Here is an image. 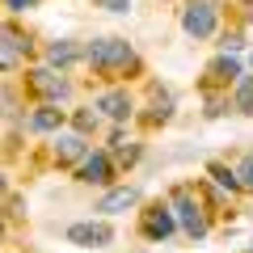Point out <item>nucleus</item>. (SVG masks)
I'll use <instances>...</instances> for the list:
<instances>
[{
	"mask_svg": "<svg viewBox=\"0 0 253 253\" xmlns=\"http://www.w3.org/2000/svg\"><path fill=\"white\" fill-rule=\"evenodd\" d=\"M38 0H4V9L9 13H26V9H34Z\"/></svg>",
	"mask_w": 253,
	"mask_h": 253,
	"instance_id": "obj_20",
	"label": "nucleus"
},
{
	"mask_svg": "<svg viewBox=\"0 0 253 253\" xmlns=\"http://www.w3.org/2000/svg\"><path fill=\"white\" fill-rule=\"evenodd\" d=\"M76 131H81V135L97 131V114H93V110H81V114H76Z\"/></svg>",
	"mask_w": 253,
	"mask_h": 253,
	"instance_id": "obj_18",
	"label": "nucleus"
},
{
	"mask_svg": "<svg viewBox=\"0 0 253 253\" xmlns=\"http://www.w3.org/2000/svg\"><path fill=\"white\" fill-rule=\"evenodd\" d=\"M236 110L253 114V76H236Z\"/></svg>",
	"mask_w": 253,
	"mask_h": 253,
	"instance_id": "obj_15",
	"label": "nucleus"
},
{
	"mask_svg": "<svg viewBox=\"0 0 253 253\" xmlns=\"http://www.w3.org/2000/svg\"><path fill=\"white\" fill-rule=\"evenodd\" d=\"M139 228H144L148 241H165V236L173 232V207L169 203H152V207L144 211V219H139Z\"/></svg>",
	"mask_w": 253,
	"mask_h": 253,
	"instance_id": "obj_4",
	"label": "nucleus"
},
{
	"mask_svg": "<svg viewBox=\"0 0 253 253\" xmlns=\"http://www.w3.org/2000/svg\"><path fill=\"white\" fill-rule=\"evenodd\" d=\"M93 106L101 110V114H110L114 123H123V118H131V97H126L123 89H110V93H101Z\"/></svg>",
	"mask_w": 253,
	"mask_h": 253,
	"instance_id": "obj_9",
	"label": "nucleus"
},
{
	"mask_svg": "<svg viewBox=\"0 0 253 253\" xmlns=\"http://www.w3.org/2000/svg\"><path fill=\"white\" fill-rule=\"evenodd\" d=\"M169 207H173V215L181 219V228H186L190 236H207V228H211L207 224V211H203V203L194 199V190H190V186L173 190V203H169Z\"/></svg>",
	"mask_w": 253,
	"mask_h": 253,
	"instance_id": "obj_2",
	"label": "nucleus"
},
{
	"mask_svg": "<svg viewBox=\"0 0 253 253\" xmlns=\"http://www.w3.org/2000/svg\"><path fill=\"white\" fill-rule=\"evenodd\" d=\"M249 253H253V249H249Z\"/></svg>",
	"mask_w": 253,
	"mask_h": 253,
	"instance_id": "obj_24",
	"label": "nucleus"
},
{
	"mask_svg": "<svg viewBox=\"0 0 253 253\" xmlns=\"http://www.w3.org/2000/svg\"><path fill=\"white\" fill-rule=\"evenodd\" d=\"M68 241L84 245V249H106V245L114 241V228L110 224H72L68 228Z\"/></svg>",
	"mask_w": 253,
	"mask_h": 253,
	"instance_id": "obj_5",
	"label": "nucleus"
},
{
	"mask_svg": "<svg viewBox=\"0 0 253 253\" xmlns=\"http://www.w3.org/2000/svg\"><path fill=\"white\" fill-rule=\"evenodd\" d=\"M26 59V42L13 30H0V72H17Z\"/></svg>",
	"mask_w": 253,
	"mask_h": 253,
	"instance_id": "obj_8",
	"label": "nucleus"
},
{
	"mask_svg": "<svg viewBox=\"0 0 253 253\" xmlns=\"http://www.w3.org/2000/svg\"><path fill=\"white\" fill-rule=\"evenodd\" d=\"M181 30L194 38H211L215 34V4L207 0H190L186 9H181Z\"/></svg>",
	"mask_w": 253,
	"mask_h": 253,
	"instance_id": "obj_3",
	"label": "nucleus"
},
{
	"mask_svg": "<svg viewBox=\"0 0 253 253\" xmlns=\"http://www.w3.org/2000/svg\"><path fill=\"white\" fill-rule=\"evenodd\" d=\"M0 194H4V177H0Z\"/></svg>",
	"mask_w": 253,
	"mask_h": 253,
	"instance_id": "obj_22",
	"label": "nucleus"
},
{
	"mask_svg": "<svg viewBox=\"0 0 253 253\" xmlns=\"http://www.w3.org/2000/svg\"><path fill=\"white\" fill-rule=\"evenodd\" d=\"M101 4H106L110 13H126V9H131V0H101Z\"/></svg>",
	"mask_w": 253,
	"mask_h": 253,
	"instance_id": "obj_21",
	"label": "nucleus"
},
{
	"mask_svg": "<svg viewBox=\"0 0 253 253\" xmlns=\"http://www.w3.org/2000/svg\"><path fill=\"white\" fill-rule=\"evenodd\" d=\"M110 144H114V156H118L123 165H135V161H139V144H131V139L123 135V131H118V135L110 139Z\"/></svg>",
	"mask_w": 253,
	"mask_h": 253,
	"instance_id": "obj_14",
	"label": "nucleus"
},
{
	"mask_svg": "<svg viewBox=\"0 0 253 253\" xmlns=\"http://www.w3.org/2000/svg\"><path fill=\"white\" fill-rule=\"evenodd\" d=\"M81 55H84V51H81L76 42H68V38H59V42L46 46V63H51V68H68V63H76Z\"/></svg>",
	"mask_w": 253,
	"mask_h": 253,
	"instance_id": "obj_11",
	"label": "nucleus"
},
{
	"mask_svg": "<svg viewBox=\"0 0 253 253\" xmlns=\"http://www.w3.org/2000/svg\"><path fill=\"white\" fill-rule=\"evenodd\" d=\"M84 59H89L97 72H106V76H123V72H131V68H139V55L131 51L123 38H97V42H89L84 46Z\"/></svg>",
	"mask_w": 253,
	"mask_h": 253,
	"instance_id": "obj_1",
	"label": "nucleus"
},
{
	"mask_svg": "<svg viewBox=\"0 0 253 253\" xmlns=\"http://www.w3.org/2000/svg\"><path fill=\"white\" fill-rule=\"evenodd\" d=\"M211 72H215V81H236L241 68H236L232 59H215V63H211Z\"/></svg>",
	"mask_w": 253,
	"mask_h": 253,
	"instance_id": "obj_17",
	"label": "nucleus"
},
{
	"mask_svg": "<svg viewBox=\"0 0 253 253\" xmlns=\"http://www.w3.org/2000/svg\"><path fill=\"white\" fill-rule=\"evenodd\" d=\"M59 123H63V110H55V106H42V110L30 114V126H34V131H55Z\"/></svg>",
	"mask_w": 253,
	"mask_h": 253,
	"instance_id": "obj_13",
	"label": "nucleus"
},
{
	"mask_svg": "<svg viewBox=\"0 0 253 253\" xmlns=\"http://www.w3.org/2000/svg\"><path fill=\"white\" fill-rule=\"evenodd\" d=\"M55 156H59V165L84 156V135H59V139H55Z\"/></svg>",
	"mask_w": 253,
	"mask_h": 253,
	"instance_id": "obj_12",
	"label": "nucleus"
},
{
	"mask_svg": "<svg viewBox=\"0 0 253 253\" xmlns=\"http://www.w3.org/2000/svg\"><path fill=\"white\" fill-rule=\"evenodd\" d=\"M0 232H4V228H0Z\"/></svg>",
	"mask_w": 253,
	"mask_h": 253,
	"instance_id": "obj_23",
	"label": "nucleus"
},
{
	"mask_svg": "<svg viewBox=\"0 0 253 253\" xmlns=\"http://www.w3.org/2000/svg\"><path fill=\"white\" fill-rule=\"evenodd\" d=\"M236 177H241V186H253V152L241 161V173H236Z\"/></svg>",
	"mask_w": 253,
	"mask_h": 253,
	"instance_id": "obj_19",
	"label": "nucleus"
},
{
	"mask_svg": "<svg viewBox=\"0 0 253 253\" xmlns=\"http://www.w3.org/2000/svg\"><path fill=\"white\" fill-rule=\"evenodd\" d=\"M76 177L84 181V186H106V181H114V169H110V156L106 152H84L81 169H76Z\"/></svg>",
	"mask_w": 253,
	"mask_h": 253,
	"instance_id": "obj_7",
	"label": "nucleus"
},
{
	"mask_svg": "<svg viewBox=\"0 0 253 253\" xmlns=\"http://www.w3.org/2000/svg\"><path fill=\"white\" fill-rule=\"evenodd\" d=\"M30 84H34L42 97H51V101H63L68 93H72V84L63 81L55 68H34V72H30Z\"/></svg>",
	"mask_w": 253,
	"mask_h": 253,
	"instance_id": "obj_6",
	"label": "nucleus"
},
{
	"mask_svg": "<svg viewBox=\"0 0 253 253\" xmlns=\"http://www.w3.org/2000/svg\"><path fill=\"white\" fill-rule=\"evenodd\" d=\"M211 177H215L219 186H228V194H236V190H241V177H236L232 169H224V165H211Z\"/></svg>",
	"mask_w": 253,
	"mask_h": 253,
	"instance_id": "obj_16",
	"label": "nucleus"
},
{
	"mask_svg": "<svg viewBox=\"0 0 253 253\" xmlns=\"http://www.w3.org/2000/svg\"><path fill=\"white\" fill-rule=\"evenodd\" d=\"M135 203H139L135 186H118V190H110L106 199L97 203V211H110V215H114V211H126V207H135Z\"/></svg>",
	"mask_w": 253,
	"mask_h": 253,
	"instance_id": "obj_10",
	"label": "nucleus"
}]
</instances>
